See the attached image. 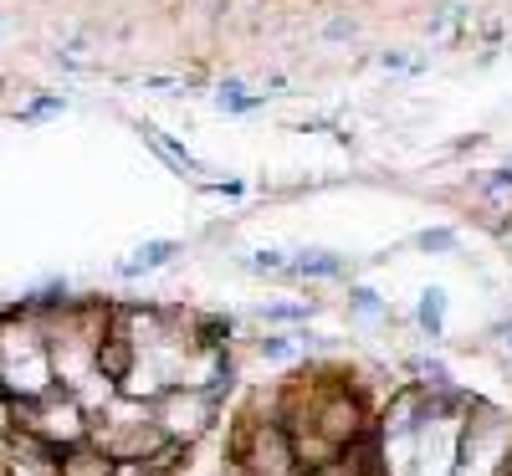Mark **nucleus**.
<instances>
[{
	"label": "nucleus",
	"mask_w": 512,
	"mask_h": 476,
	"mask_svg": "<svg viewBox=\"0 0 512 476\" xmlns=\"http://www.w3.org/2000/svg\"><path fill=\"white\" fill-rule=\"evenodd\" d=\"M354 313H359V318H379V313H384V302H379L369 287H359V292H354Z\"/></svg>",
	"instance_id": "ddd939ff"
},
{
	"label": "nucleus",
	"mask_w": 512,
	"mask_h": 476,
	"mask_svg": "<svg viewBox=\"0 0 512 476\" xmlns=\"http://www.w3.org/2000/svg\"><path fill=\"white\" fill-rule=\"evenodd\" d=\"M57 476H113V456H108V451H98L93 441H82V446L62 451Z\"/></svg>",
	"instance_id": "39448f33"
},
{
	"label": "nucleus",
	"mask_w": 512,
	"mask_h": 476,
	"mask_svg": "<svg viewBox=\"0 0 512 476\" xmlns=\"http://www.w3.org/2000/svg\"><path fill=\"white\" fill-rule=\"evenodd\" d=\"M292 354H297V343H292V338H282V333L262 338V359H272V364H287Z\"/></svg>",
	"instance_id": "f8f14e48"
},
{
	"label": "nucleus",
	"mask_w": 512,
	"mask_h": 476,
	"mask_svg": "<svg viewBox=\"0 0 512 476\" xmlns=\"http://www.w3.org/2000/svg\"><path fill=\"white\" fill-rule=\"evenodd\" d=\"M236 471L241 476H303L297 451H292V436L277 420H262V415H251L241 425V436H236Z\"/></svg>",
	"instance_id": "f257e3e1"
},
{
	"label": "nucleus",
	"mask_w": 512,
	"mask_h": 476,
	"mask_svg": "<svg viewBox=\"0 0 512 476\" xmlns=\"http://www.w3.org/2000/svg\"><path fill=\"white\" fill-rule=\"evenodd\" d=\"M369 425L374 420H369L364 400L354 395L349 384H328V389H318V395H308V430H313L318 441H328L333 451L354 446Z\"/></svg>",
	"instance_id": "f03ea898"
},
{
	"label": "nucleus",
	"mask_w": 512,
	"mask_h": 476,
	"mask_svg": "<svg viewBox=\"0 0 512 476\" xmlns=\"http://www.w3.org/2000/svg\"><path fill=\"white\" fill-rule=\"evenodd\" d=\"M139 134H144V144H149V149H154L159 159H169V164H175V169H180V175H195V169H200V164H195V159L185 154V144H175V139H169V134H159V128H154V123H144V128H139Z\"/></svg>",
	"instance_id": "0eeeda50"
},
{
	"label": "nucleus",
	"mask_w": 512,
	"mask_h": 476,
	"mask_svg": "<svg viewBox=\"0 0 512 476\" xmlns=\"http://www.w3.org/2000/svg\"><path fill=\"white\" fill-rule=\"evenodd\" d=\"M180 246L175 241H149V246H139V256L134 262H123V277H139V272H154V267H164L169 256H175Z\"/></svg>",
	"instance_id": "1a4fd4ad"
},
{
	"label": "nucleus",
	"mask_w": 512,
	"mask_h": 476,
	"mask_svg": "<svg viewBox=\"0 0 512 476\" xmlns=\"http://www.w3.org/2000/svg\"><path fill=\"white\" fill-rule=\"evenodd\" d=\"M149 410H154V425L164 430L169 441H180V446H190L200 430L210 425V415H216V405H210L195 384H185V389H180V384H175V389H164V395H159Z\"/></svg>",
	"instance_id": "7ed1b4c3"
},
{
	"label": "nucleus",
	"mask_w": 512,
	"mask_h": 476,
	"mask_svg": "<svg viewBox=\"0 0 512 476\" xmlns=\"http://www.w3.org/2000/svg\"><path fill=\"white\" fill-rule=\"evenodd\" d=\"M420 246H425V251H451L456 236H451V231H420Z\"/></svg>",
	"instance_id": "2eb2a0df"
},
{
	"label": "nucleus",
	"mask_w": 512,
	"mask_h": 476,
	"mask_svg": "<svg viewBox=\"0 0 512 476\" xmlns=\"http://www.w3.org/2000/svg\"><path fill=\"white\" fill-rule=\"evenodd\" d=\"M287 272H297V277H338V272H344V256H333V251H303L297 262H287Z\"/></svg>",
	"instance_id": "6e6552de"
},
{
	"label": "nucleus",
	"mask_w": 512,
	"mask_h": 476,
	"mask_svg": "<svg viewBox=\"0 0 512 476\" xmlns=\"http://www.w3.org/2000/svg\"><path fill=\"white\" fill-rule=\"evenodd\" d=\"M262 318H272V323H292V318H308V308H292V302H277V308H262Z\"/></svg>",
	"instance_id": "4468645a"
},
{
	"label": "nucleus",
	"mask_w": 512,
	"mask_h": 476,
	"mask_svg": "<svg viewBox=\"0 0 512 476\" xmlns=\"http://www.w3.org/2000/svg\"><path fill=\"white\" fill-rule=\"evenodd\" d=\"M11 456L26 461L31 471H57V461H62V451H57L52 441L31 436V430H16V436H11Z\"/></svg>",
	"instance_id": "423d86ee"
},
{
	"label": "nucleus",
	"mask_w": 512,
	"mask_h": 476,
	"mask_svg": "<svg viewBox=\"0 0 512 476\" xmlns=\"http://www.w3.org/2000/svg\"><path fill=\"white\" fill-rule=\"evenodd\" d=\"M216 108H221V113H251L256 98H246V88H236V82H231V88L216 93Z\"/></svg>",
	"instance_id": "9b49d317"
},
{
	"label": "nucleus",
	"mask_w": 512,
	"mask_h": 476,
	"mask_svg": "<svg viewBox=\"0 0 512 476\" xmlns=\"http://www.w3.org/2000/svg\"><path fill=\"white\" fill-rule=\"evenodd\" d=\"M420 425H425L420 389H400V395L390 400V410H384V420H379V436H390V441H410Z\"/></svg>",
	"instance_id": "20e7f679"
},
{
	"label": "nucleus",
	"mask_w": 512,
	"mask_h": 476,
	"mask_svg": "<svg viewBox=\"0 0 512 476\" xmlns=\"http://www.w3.org/2000/svg\"><path fill=\"white\" fill-rule=\"evenodd\" d=\"M251 267H256V272H282L287 262H282L277 251H256V256H251Z\"/></svg>",
	"instance_id": "dca6fc26"
},
{
	"label": "nucleus",
	"mask_w": 512,
	"mask_h": 476,
	"mask_svg": "<svg viewBox=\"0 0 512 476\" xmlns=\"http://www.w3.org/2000/svg\"><path fill=\"white\" fill-rule=\"evenodd\" d=\"M308 476H349V466L344 461H328V466H313Z\"/></svg>",
	"instance_id": "f3484780"
},
{
	"label": "nucleus",
	"mask_w": 512,
	"mask_h": 476,
	"mask_svg": "<svg viewBox=\"0 0 512 476\" xmlns=\"http://www.w3.org/2000/svg\"><path fill=\"white\" fill-rule=\"evenodd\" d=\"M420 328L431 333V338H441V328H446V292L441 287H431L420 297Z\"/></svg>",
	"instance_id": "9d476101"
}]
</instances>
